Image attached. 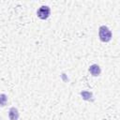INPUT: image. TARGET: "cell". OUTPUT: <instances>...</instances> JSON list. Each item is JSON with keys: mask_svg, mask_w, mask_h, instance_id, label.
<instances>
[{"mask_svg": "<svg viewBox=\"0 0 120 120\" xmlns=\"http://www.w3.org/2000/svg\"><path fill=\"white\" fill-rule=\"evenodd\" d=\"M98 37H99L101 41L108 42L112 38V32H111V30L107 26L101 25L99 27V29H98Z\"/></svg>", "mask_w": 120, "mask_h": 120, "instance_id": "6da1fadb", "label": "cell"}, {"mask_svg": "<svg viewBox=\"0 0 120 120\" xmlns=\"http://www.w3.org/2000/svg\"><path fill=\"white\" fill-rule=\"evenodd\" d=\"M50 13H51V8L48 7V6H41L38 11H37V15L39 19L41 20H45L47 19L49 16H50Z\"/></svg>", "mask_w": 120, "mask_h": 120, "instance_id": "7a4b0ae2", "label": "cell"}, {"mask_svg": "<svg viewBox=\"0 0 120 120\" xmlns=\"http://www.w3.org/2000/svg\"><path fill=\"white\" fill-rule=\"evenodd\" d=\"M8 118L10 120H18L19 119V112L15 107H11L8 111Z\"/></svg>", "mask_w": 120, "mask_h": 120, "instance_id": "3957f363", "label": "cell"}, {"mask_svg": "<svg viewBox=\"0 0 120 120\" xmlns=\"http://www.w3.org/2000/svg\"><path fill=\"white\" fill-rule=\"evenodd\" d=\"M89 71H90V73H91L93 76H98V75L100 74V68H99V67H98V65H96V64L90 66Z\"/></svg>", "mask_w": 120, "mask_h": 120, "instance_id": "277c9868", "label": "cell"}, {"mask_svg": "<svg viewBox=\"0 0 120 120\" xmlns=\"http://www.w3.org/2000/svg\"><path fill=\"white\" fill-rule=\"evenodd\" d=\"M7 101H8V97L5 94H0V106L4 107L7 104Z\"/></svg>", "mask_w": 120, "mask_h": 120, "instance_id": "5b68a950", "label": "cell"}]
</instances>
